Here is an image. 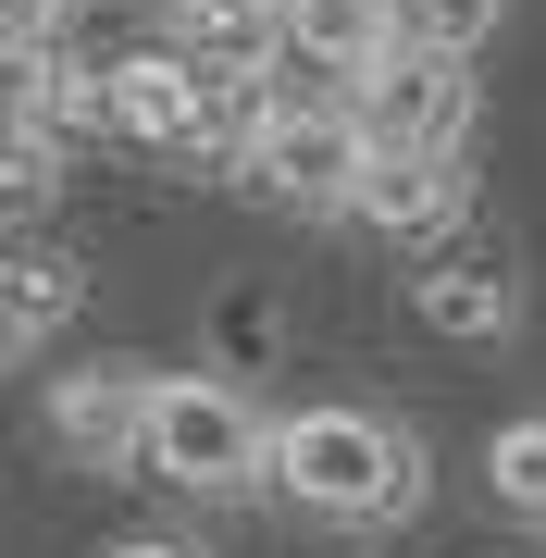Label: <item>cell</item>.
<instances>
[{
	"label": "cell",
	"instance_id": "6da1fadb",
	"mask_svg": "<svg viewBox=\"0 0 546 558\" xmlns=\"http://www.w3.org/2000/svg\"><path fill=\"white\" fill-rule=\"evenodd\" d=\"M274 484L324 521H410L423 509V435L373 410H299L274 422Z\"/></svg>",
	"mask_w": 546,
	"mask_h": 558
},
{
	"label": "cell",
	"instance_id": "7a4b0ae2",
	"mask_svg": "<svg viewBox=\"0 0 546 558\" xmlns=\"http://www.w3.org/2000/svg\"><path fill=\"white\" fill-rule=\"evenodd\" d=\"M149 472L186 484V497L274 484V422L248 410L223 373H162V410H149Z\"/></svg>",
	"mask_w": 546,
	"mask_h": 558
},
{
	"label": "cell",
	"instance_id": "3957f363",
	"mask_svg": "<svg viewBox=\"0 0 546 558\" xmlns=\"http://www.w3.org/2000/svg\"><path fill=\"white\" fill-rule=\"evenodd\" d=\"M236 174L262 199H286V211H348L361 174H373V137H361V112H274Z\"/></svg>",
	"mask_w": 546,
	"mask_h": 558
},
{
	"label": "cell",
	"instance_id": "277c9868",
	"mask_svg": "<svg viewBox=\"0 0 546 558\" xmlns=\"http://www.w3.org/2000/svg\"><path fill=\"white\" fill-rule=\"evenodd\" d=\"M460 112H472V75H460L447 50H398V62L361 75V137H373V161H435V149H460Z\"/></svg>",
	"mask_w": 546,
	"mask_h": 558
},
{
	"label": "cell",
	"instance_id": "5b68a950",
	"mask_svg": "<svg viewBox=\"0 0 546 558\" xmlns=\"http://www.w3.org/2000/svg\"><path fill=\"white\" fill-rule=\"evenodd\" d=\"M149 410H162V373H137V360H87V373H50V447L75 459V472L149 459Z\"/></svg>",
	"mask_w": 546,
	"mask_h": 558
},
{
	"label": "cell",
	"instance_id": "8992f818",
	"mask_svg": "<svg viewBox=\"0 0 546 558\" xmlns=\"http://www.w3.org/2000/svg\"><path fill=\"white\" fill-rule=\"evenodd\" d=\"M112 137L137 149H223V75H199L174 38L112 62Z\"/></svg>",
	"mask_w": 546,
	"mask_h": 558
},
{
	"label": "cell",
	"instance_id": "52a82bcc",
	"mask_svg": "<svg viewBox=\"0 0 546 558\" xmlns=\"http://www.w3.org/2000/svg\"><path fill=\"white\" fill-rule=\"evenodd\" d=\"M460 199H472V186H460V149H435V161H373L348 211H361L373 236H447Z\"/></svg>",
	"mask_w": 546,
	"mask_h": 558
},
{
	"label": "cell",
	"instance_id": "ba28073f",
	"mask_svg": "<svg viewBox=\"0 0 546 558\" xmlns=\"http://www.w3.org/2000/svg\"><path fill=\"white\" fill-rule=\"evenodd\" d=\"M286 50L336 62V75H373V62L410 50V25H398V0H286Z\"/></svg>",
	"mask_w": 546,
	"mask_h": 558
},
{
	"label": "cell",
	"instance_id": "9c48e42d",
	"mask_svg": "<svg viewBox=\"0 0 546 558\" xmlns=\"http://www.w3.org/2000/svg\"><path fill=\"white\" fill-rule=\"evenodd\" d=\"M174 50L199 75H262L286 50V0H174Z\"/></svg>",
	"mask_w": 546,
	"mask_h": 558
},
{
	"label": "cell",
	"instance_id": "30bf717a",
	"mask_svg": "<svg viewBox=\"0 0 546 558\" xmlns=\"http://www.w3.org/2000/svg\"><path fill=\"white\" fill-rule=\"evenodd\" d=\"M410 299H423V323H435V336H460V348H485V336H509V323H522L509 260H435Z\"/></svg>",
	"mask_w": 546,
	"mask_h": 558
},
{
	"label": "cell",
	"instance_id": "8fae6325",
	"mask_svg": "<svg viewBox=\"0 0 546 558\" xmlns=\"http://www.w3.org/2000/svg\"><path fill=\"white\" fill-rule=\"evenodd\" d=\"M0 87H13V124H50V137H62V124H112V62L75 75L62 50H13Z\"/></svg>",
	"mask_w": 546,
	"mask_h": 558
},
{
	"label": "cell",
	"instance_id": "7c38bea8",
	"mask_svg": "<svg viewBox=\"0 0 546 558\" xmlns=\"http://www.w3.org/2000/svg\"><path fill=\"white\" fill-rule=\"evenodd\" d=\"M485 484H497L509 521H534V534H546V410H522V422H497V435H485Z\"/></svg>",
	"mask_w": 546,
	"mask_h": 558
},
{
	"label": "cell",
	"instance_id": "4fadbf2b",
	"mask_svg": "<svg viewBox=\"0 0 546 558\" xmlns=\"http://www.w3.org/2000/svg\"><path fill=\"white\" fill-rule=\"evenodd\" d=\"M62 311H75V260H13V360H38L50 336H62Z\"/></svg>",
	"mask_w": 546,
	"mask_h": 558
},
{
	"label": "cell",
	"instance_id": "5bb4252c",
	"mask_svg": "<svg viewBox=\"0 0 546 558\" xmlns=\"http://www.w3.org/2000/svg\"><path fill=\"white\" fill-rule=\"evenodd\" d=\"M497 13L509 0H398V25H410V50H447V62H472L497 38Z\"/></svg>",
	"mask_w": 546,
	"mask_h": 558
},
{
	"label": "cell",
	"instance_id": "9a60e30c",
	"mask_svg": "<svg viewBox=\"0 0 546 558\" xmlns=\"http://www.w3.org/2000/svg\"><path fill=\"white\" fill-rule=\"evenodd\" d=\"M262 100L274 112H361V75H336V62H311V50H274L262 62Z\"/></svg>",
	"mask_w": 546,
	"mask_h": 558
},
{
	"label": "cell",
	"instance_id": "2e32d148",
	"mask_svg": "<svg viewBox=\"0 0 546 558\" xmlns=\"http://www.w3.org/2000/svg\"><path fill=\"white\" fill-rule=\"evenodd\" d=\"M50 174H62V137H50V124H13V199L25 211L50 199Z\"/></svg>",
	"mask_w": 546,
	"mask_h": 558
},
{
	"label": "cell",
	"instance_id": "e0dca14e",
	"mask_svg": "<svg viewBox=\"0 0 546 558\" xmlns=\"http://www.w3.org/2000/svg\"><path fill=\"white\" fill-rule=\"evenodd\" d=\"M50 25H62V0H0V38L13 50H50Z\"/></svg>",
	"mask_w": 546,
	"mask_h": 558
},
{
	"label": "cell",
	"instance_id": "ac0fdd59",
	"mask_svg": "<svg viewBox=\"0 0 546 558\" xmlns=\"http://www.w3.org/2000/svg\"><path fill=\"white\" fill-rule=\"evenodd\" d=\"M112 558H199V546H186V534H124Z\"/></svg>",
	"mask_w": 546,
	"mask_h": 558
}]
</instances>
